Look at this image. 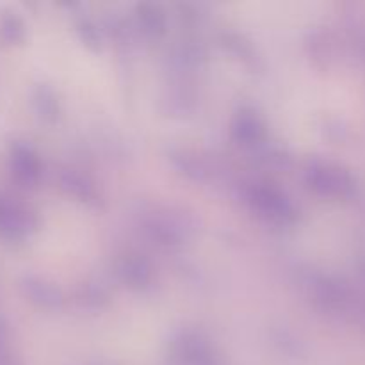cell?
Masks as SVG:
<instances>
[{"mask_svg": "<svg viewBox=\"0 0 365 365\" xmlns=\"http://www.w3.org/2000/svg\"><path fill=\"white\" fill-rule=\"evenodd\" d=\"M29 228V220L21 209L0 196V235L4 237H20Z\"/></svg>", "mask_w": 365, "mask_h": 365, "instance_id": "1", "label": "cell"}, {"mask_svg": "<svg viewBox=\"0 0 365 365\" xmlns=\"http://www.w3.org/2000/svg\"><path fill=\"white\" fill-rule=\"evenodd\" d=\"M11 160H13V170L24 180H31L36 173V160L32 157L31 150L25 146L16 145L11 152Z\"/></svg>", "mask_w": 365, "mask_h": 365, "instance_id": "2", "label": "cell"}, {"mask_svg": "<svg viewBox=\"0 0 365 365\" xmlns=\"http://www.w3.org/2000/svg\"><path fill=\"white\" fill-rule=\"evenodd\" d=\"M21 32V25L18 21V18L11 13H2L0 14V36L7 41H14L18 39Z\"/></svg>", "mask_w": 365, "mask_h": 365, "instance_id": "3", "label": "cell"}]
</instances>
